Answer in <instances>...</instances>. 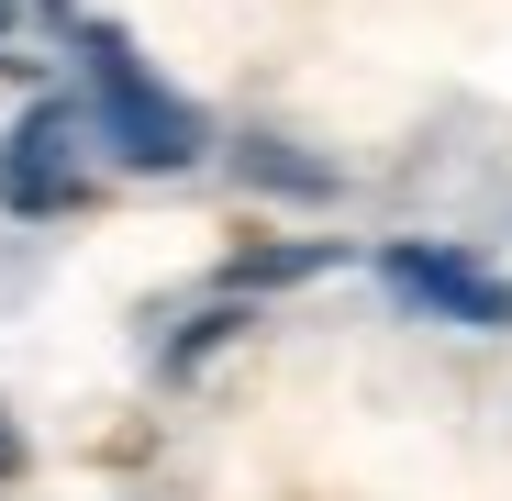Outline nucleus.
I'll return each instance as SVG.
<instances>
[{
    "mask_svg": "<svg viewBox=\"0 0 512 501\" xmlns=\"http://www.w3.org/2000/svg\"><path fill=\"white\" fill-rule=\"evenodd\" d=\"M0 23H12V0H0Z\"/></svg>",
    "mask_w": 512,
    "mask_h": 501,
    "instance_id": "nucleus-5",
    "label": "nucleus"
},
{
    "mask_svg": "<svg viewBox=\"0 0 512 501\" xmlns=\"http://www.w3.org/2000/svg\"><path fill=\"white\" fill-rule=\"evenodd\" d=\"M379 279H390L412 312H435V323H479V334L512 323V279H490L479 257H457V245H390Z\"/></svg>",
    "mask_w": 512,
    "mask_h": 501,
    "instance_id": "nucleus-2",
    "label": "nucleus"
},
{
    "mask_svg": "<svg viewBox=\"0 0 512 501\" xmlns=\"http://www.w3.org/2000/svg\"><path fill=\"white\" fill-rule=\"evenodd\" d=\"M78 190H90V179H78V112H23L12 123V145H0V201H12V212H67Z\"/></svg>",
    "mask_w": 512,
    "mask_h": 501,
    "instance_id": "nucleus-3",
    "label": "nucleus"
},
{
    "mask_svg": "<svg viewBox=\"0 0 512 501\" xmlns=\"http://www.w3.org/2000/svg\"><path fill=\"white\" fill-rule=\"evenodd\" d=\"M0 468H12V424H0Z\"/></svg>",
    "mask_w": 512,
    "mask_h": 501,
    "instance_id": "nucleus-4",
    "label": "nucleus"
},
{
    "mask_svg": "<svg viewBox=\"0 0 512 501\" xmlns=\"http://www.w3.org/2000/svg\"><path fill=\"white\" fill-rule=\"evenodd\" d=\"M90 101H101V134H112L123 167H190L201 156V112L167 90L123 34H90Z\"/></svg>",
    "mask_w": 512,
    "mask_h": 501,
    "instance_id": "nucleus-1",
    "label": "nucleus"
}]
</instances>
